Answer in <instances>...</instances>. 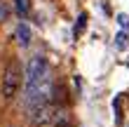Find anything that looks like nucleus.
Instances as JSON below:
<instances>
[{"label": "nucleus", "mask_w": 129, "mask_h": 127, "mask_svg": "<svg viewBox=\"0 0 129 127\" xmlns=\"http://www.w3.org/2000/svg\"><path fill=\"white\" fill-rule=\"evenodd\" d=\"M52 96V78L42 80L38 85H31V87H24V108L26 111H33V108H40L49 101Z\"/></svg>", "instance_id": "obj_1"}, {"label": "nucleus", "mask_w": 129, "mask_h": 127, "mask_svg": "<svg viewBox=\"0 0 129 127\" xmlns=\"http://www.w3.org/2000/svg\"><path fill=\"white\" fill-rule=\"evenodd\" d=\"M21 80H24V73H21L19 61H10L7 68L3 73V85H0V92H3L5 99H14L21 87Z\"/></svg>", "instance_id": "obj_2"}, {"label": "nucleus", "mask_w": 129, "mask_h": 127, "mask_svg": "<svg viewBox=\"0 0 129 127\" xmlns=\"http://www.w3.org/2000/svg\"><path fill=\"white\" fill-rule=\"evenodd\" d=\"M49 78V64H47V59L45 57H33V59H28V64H26V75H24V87H31V85H38V83H42V80H47Z\"/></svg>", "instance_id": "obj_3"}, {"label": "nucleus", "mask_w": 129, "mask_h": 127, "mask_svg": "<svg viewBox=\"0 0 129 127\" xmlns=\"http://www.w3.org/2000/svg\"><path fill=\"white\" fill-rule=\"evenodd\" d=\"M28 118H31V125L42 127V125H47L52 118H54V108H52L49 104H45V106H40V108L28 111Z\"/></svg>", "instance_id": "obj_4"}, {"label": "nucleus", "mask_w": 129, "mask_h": 127, "mask_svg": "<svg viewBox=\"0 0 129 127\" xmlns=\"http://www.w3.org/2000/svg\"><path fill=\"white\" fill-rule=\"evenodd\" d=\"M14 33H17V40H19L21 47H28V45H31V28H28L24 21L17 26V31H14Z\"/></svg>", "instance_id": "obj_5"}, {"label": "nucleus", "mask_w": 129, "mask_h": 127, "mask_svg": "<svg viewBox=\"0 0 129 127\" xmlns=\"http://www.w3.org/2000/svg\"><path fill=\"white\" fill-rule=\"evenodd\" d=\"M12 3H14V10H17L19 17H26L31 12V0H12Z\"/></svg>", "instance_id": "obj_6"}, {"label": "nucleus", "mask_w": 129, "mask_h": 127, "mask_svg": "<svg viewBox=\"0 0 129 127\" xmlns=\"http://www.w3.org/2000/svg\"><path fill=\"white\" fill-rule=\"evenodd\" d=\"M85 24H87V14H80V17H78V24H75V38H80V35H82V31H85Z\"/></svg>", "instance_id": "obj_7"}, {"label": "nucleus", "mask_w": 129, "mask_h": 127, "mask_svg": "<svg viewBox=\"0 0 129 127\" xmlns=\"http://www.w3.org/2000/svg\"><path fill=\"white\" fill-rule=\"evenodd\" d=\"M115 40H117V42H115V45H117V49H127V45H129V38H127V33H120Z\"/></svg>", "instance_id": "obj_8"}, {"label": "nucleus", "mask_w": 129, "mask_h": 127, "mask_svg": "<svg viewBox=\"0 0 129 127\" xmlns=\"http://www.w3.org/2000/svg\"><path fill=\"white\" fill-rule=\"evenodd\" d=\"M117 21H120V26H122V28H124V33H127V31H129V17H127V14H120Z\"/></svg>", "instance_id": "obj_9"}, {"label": "nucleus", "mask_w": 129, "mask_h": 127, "mask_svg": "<svg viewBox=\"0 0 129 127\" xmlns=\"http://www.w3.org/2000/svg\"><path fill=\"white\" fill-rule=\"evenodd\" d=\"M7 14H10V10H7V5L0 0V21H5V19H7Z\"/></svg>", "instance_id": "obj_10"}, {"label": "nucleus", "mask_w": 129, "mask_h": 127, "mask_svg": "<svg viewBox=\"0 0 129 127\" xmlns=\"http://www.w3.org/2000/svg\"><path fill=\"white\" fill-rule=\"evenodd\" d=\"M56 127H68V122H59V125H56Z\"/></svg>", "instance_id": "obj_11"}]
</instances>
